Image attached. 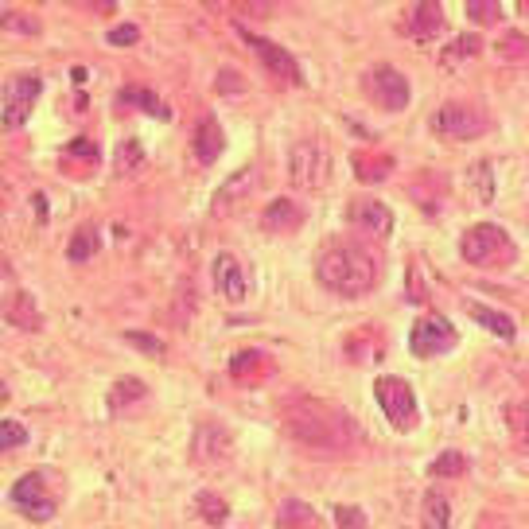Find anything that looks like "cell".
Here are the masks:
<instances>
[{"label": "cell", "mask_w": 529, "mask_h": 529, "mask_svg": "<svg viewBox=\"0 0 529 529\" xmlns=\"http://www.w3.org/2000/svg\"><path fill=\"white\" fill-rule=\"evenodd\" d=\"M354 168H358V179L378 183V179H386L393 172V160L389 156H366V152H358L354 156Z\"/></svg>", "instance_id": "603a6c76"}, {"label": "cell", "mask_w": 529, "mask_h": 529, "mask_svg": "<svg viewBox=\"0 0 529 529\" xmlns=\"http://www.w3.org/2000/svg\"><path fill=\"white\" fill-rule=\"evenodd\" d=\"M144 164V152H141V141H125L117 148V172L121 176H133V172H141Z\"/></svg>", "instance_id": "83f0119b"}, {"label": "cell", "mask_w": 529, "mask_h": 529, "mask_svg": "<svg viewBox=\"0 0 529 529\" xmlns=\"http://www.w3.org/2000/svg\"><path fill=\"white\" fill-rule=\"evenodd\" d=\"M82 12H94V16H113L117 12V0H67Z\"/></svg>", "instance_id": "e575fe53"}, {"label": "cell", "mask_w": 529, "mask_h": 529, "mask_svg": "<svg viewBox=\"0 0 529 529\" xmlns=\"http://www.w3.org/2000/svg\"><path fill=\"white\" fill-rule=\"evenodd\" d=\"M141 397H144V382H137V378H125V382H117V386H113V405L141 401Z\"/></svg>", "instance_id": "d6a6232c"}, {"label": "cell", "mask_w": 529, "mask_h": 529, "mask_svg": "<svg viewBox=\"0 0 529 529\" xmlns=\"http://www.w3.org/2000/svg\"><path fill=\"white\" fill-rule=\"evenodd\" d=\"M117 106H137V109H144L148 117H160V121H168L172 117V109L164 106L152 90H141V86H129V90H121L117 94Z\"/></svg>", "instance_id": "ffe728a7"}, {"label": "cell", "mask_w": 529, "mask_h": 529, "mask_svg": "<svg viewBox=\"0 0 529 529\" xmlns=\"http://www.w3.org/2000/svg\"><path fill=\"white\" fill-rule=\"evenodd\" d=\"M347 222L354 230H362V234H374V238H386L393 230V214L378 199H354L351 211H347Z\"/></svg>", "instance_id": "5bb4252c"}, {"label": "cell", "mask_w": 529, "mask_h": 529, "mask_svg": "<svg viewBox=\"0 0 529 529\" xmlns=\"http://www.w3.org/2000/svg\"><path fill=\"white\" fill-rule=\"evenodd\" d=\"M432 129H436V137H444V141H475V137H483V133L491 129V117L479 106L448 102V106L432 117Z\"/></svg>", "instance_id": "277c9868"}, {"label": "cell", "mask_w": 529, "mask_h": 529, "mask_svg": "<svg viewBox=\"0 0 529 529\" xmlns=\"http://www.w3.org/2000/svg\"><path fill=\"white\" fill-rule=\"evenodd\" d=\"M195 510H199V518H203L207 526H222V522H226V502L214 498V494H199Z\"/></svg>", "instance_id": "f546056e"}, {"label": "cell", "mask_w": 529, "mask_h": 529, "mask_svg": "<svg viewBox=\"0 0 529 529\" xmlns=\"http://www.w3.org/2000/svg\"><path fill=\"white\" fill-rule=\"evenodd\" d=\"M222 129H218V121L214 117H203L199 121V129H195V156H199V164H214L218 160V152H222Z\"/></svg>", "instance_id": "d6986e66"}, {"label": "cell", "mask_w": 529, "mask_h": 529, "mask_svg": "<svg viewBox=\"0 0 529 529\" xmlns=\"http://www.w3.org/2000/svg\"><path fill=\"white\" fill-rule=\"evenodd\" d=\"M4 401H8V389H4V382H0V405H4Z\"/></svg>", "instance_id": "b9f144b4"}, {"label": "cell", "mask_w": 529, "mask_h": 529, "mask_svg": "<svg viewBox=\"0 0 529 529\" xmlns=\"http://www.w3.org/2000/svg\"><path fill=\"white\" fill-rule=\"evenodd\" d=\"M284 428L292 440H300L312 452H343L358 444V428L347 413H339L327 401H292L284 409Z\"/></svg>", "instance_id": "6da1fadb"}, {"label": "cell", "mask_w": 529, "mask_h": 529, "mask_svg": "<svg viewBox=\"0 0 529 529\" xmlns=\"http://www.w3.org/2000/svg\"><path fill=\"white\" fill-rule=\"evenodd\" d=\"M261 226H265L269 234H292V230L304 226V211H300V203H292V199H277V203H269V211L261 214Z\"/></svg>", "instance_id": "ac0fdd59"}, {"label": "cell", "mask_w": 529, "mask_h": 529, "mask_svg": "<svg viewBox=\"0 0 529 529\" xmlns=\"http://www.w3.org/2000/svg\"><path fill=\"white\" fill-rule=\"evenodd\" d=\"M67 152L71 156H82V160H98V144L90 141V137H78V141L67 144Z\"/></svg>", "instance_id": "ab89813d"}, {"label": "cell", "mask_w": 529, "mask_h": 529, "mask_svg": "<svg viewBox=\"0 0 529 529\" xmlns=\"http://www.w3.org/2000/svg\"><path fill=\"white\" fill-rule=\"evenodd\" d=\"M459 253H463L467 265H479V269H506V265H514V257H518L510 234H506L502 226H491V222L471 226V230L463 234V242H459Z\"/></svg>", "instance_id": "3957f363"}, {"label": "cell", "mask_w": 529, "mask_h": 529, "mask_svg": "<svg viewBox=\"0 0 529 529\" xmlns=\"http://www.w3.org/2000/svg\"><path fill=\"white\" fill-rule=\"evenodd\" d=\"M125 339H129V343H133V347H141V351L156 354V358H160V354H164V343H160V339H152V335H141V331H129V335H125Z\"/></svg>", "instance_id": "74e56055"}, {"label": "cell", "mask_w": 529, "mask_h": 529, "mask_svg": "<svg viewBox=\"0 0 529 529\" xmlns=\"http://www.w3.org/2000/svg\"><path fill=\"white\" fill-rule=\"evenodd\" d=\"M467 312H471L475 323H483L491 335H498V339H514V319L510 316H502V312H494V308H483V304H467Z\"/></svg>", "instance_id": "44dd1931"}, {"label": "cell", "mask_w": 529, "mask_h": 529, "mask_svg": "<svg viewBox=\"0 0 529 529\" xmlns=\"http://www.w3.org/2000/svg\"><path fill=\"white\" fill-rule=\"evenodd\" d=\"M374 397H378V405L386 409L389 424H393L397 432L417 428V393H413L409 382H401V378H378V382H374Z\"/></svg>", "instance_id": "8992f818"}, {"label": "cell", "mask_w": 529, "mask_h": 529, "mask_svg": "<svg viewBox=\"0 0 529 529\" xmlns=\"http://www.w3.org/2000/svg\"><path fill=\"white\" fill-rule=\"evenodd\" d=\"M316 277L323 288H331L347 300H358V296L374 292V284L382 281V261L358 246H335L316 261Z\"/></svg>", "instance_id": "7a4b0ae2"}, {"label": "cell", "mask_w": 529, "mask_h": 529, "mask_svg": "<svg viewBox=\"0 0 529 529\" xmlns=\"http://www.w3.org/2000/svg\"><path fill=\"white\" fill-rule=\"evenodd\" d=\"M238 32H242V39L257 51V59L265 63V71L273 74L277 82H284V86H300V82H304V78H300V67H296V59H292L284 47H277L273 39H265V36H253L249 28H238Z\"/></svg>", "instance_id": "30bf717a"}, {"label": "cell", "mask_w": 529, "mask_h": 529, "mask_svg": "<svg viewBox=\"0 0 529 529\" xmlns=\"http://www.w3.org/2000/svg\"><path fill=\"white\" fill-rule=\"evenodd\" d=\"M463 8H467V16L479 24V28H487L498 20V0H463Z\"/></svg>", "instance_id": "1f68e13d"}, {"label": "cell", "mask_w": 529, "mask_h": 529, "mask_svg": "<svg viewBox=\"0 0 529 529\" xmlns=\"http://www.w3.org/2000/svg\"><path fill=\"white\" fill-rule=\"evenodd\" d=\"M195 463H203V467H222V463H230V452H234V440H230V432L226 428H218V424H203L199 432H195Z\"/></svg>", "instance_id": "4fadbf2b"}, {"label": "cell", "mask_w": 529, "mask_h": 529, "mask_svg": "<svg viewBox=\"0 0 529 529\" xmlns=\"http://www.w3.org/2000/svg\"><path fill=\"white\" fill-rule=\"evenodd\" d=\"M230 4H234L238 12H246V16H269L277 0H230Z\"/></svg>", "instance_id": "8d00e7d4"}, {"label": "cell", "mask_w": 529, "mask_h": 529, "mask_svg": "<svg viewBox=\"0 0 529 529\" xmlns=\"http://www.w3.org/2000/svg\"><path fill=\"white\" fill-rule=\"evenodd\" d=\"M106 39L113 43V47H125V43H137V39H141V32H137L133 24H121V28H113Z\"/></svg>", "instance_id": "f35d334b"}, {"label": "cell", "mask_w": 529, "mask_h": 529, "mask_svg": "<svg viewBox=\"0 0 529 529\" xmlns=\"http://www.w3.org/2000/svg\"><path fill=\"white\" fill-rule=\"evenodd\" d=\"M498 59H506V63H522V59H529V39L518 36V32H506V36L498 39Z\"/></svg>", "instance_id": "484cf974"}, {"label": "cell", "mask_w": 529, "mask_h": 529, "mask_svg": "<svg viewBox=\"0 0 529 529\" xmlns=\"http://www.w3.org/2000/svg\"><path fill=\"white\" fill-rule=\"evenodd\" d=\"M214 288H218V296L226 304H246L249 300V277L234 253H218L214 257Z\"/></svg>", "instance_id": "8fae6325"}, {"label": "cell", "mask_w": 529, "mask_h": 529, "mask_svg": "<svg viewBox=\"0 0 529 529\" xmlns=\"http://www.w3.org/2000/svg\"><path fill=\"white\" fill-rule=\"evenodd\" d=\"M39 90H43L39 74H12V78L4 82V106H0L4 129H20V125L32 117V106H36Z\"/></svg>", "instance_id": "52a82bcc"}, {"label": "cell", "mask_w": 529, "mask_h": 529, "mask_svg": "<svg viewBox=\"0 0 529 529\" xmlns=\"http://www.w3.org/2000/svg\"><path fill=\"white\" fill-rule=\"evenodd\" d=\"M506 417H510V428H514L522 440H529V405H526V401L510 405V409H506Z\"/></svg>", "instance_id": "836d02e7"}, {"label": "cell", "mask_w": 529, "mask_h": 529, "mask_svg": "<svg viewBox=\"0 0 529 529\" xmlns=\"http://www.w3.org/2000/svg\"><path fill=\"white\" fill-rule=\"evenodd\" d=\"M448 522H452V514H448V498L436 494V491H428L424 494V526L444 529Z\"/></svg>", "instance_id": "cb8c5ba5"}, {"label": "cell", "mask_w": 529, "mask_h": 529, "mask_svg": "<svg viewBox=\"0 0 529 529\" xmlns=\"http://www.w3.org/2000/svg\"><path fill=\"white\" fill-rule=\"evenodd\" d=\"M98 246H102V242H98V230H94V226H82V230L74 234V242L67 246V261H71V265H82V261H90V257L98 253Z\"/></svg>", "instance_id": "7402d4cb"}, {"label": "cell", "mask_w": 529, "mask_h": 529, "mask_svg": "<svg viewBox=\"0 0 529 529\" xmlns=\"http://www.w3.org/2000/svg\"><path fill=\"white\" fill-rule=\"evenodd\" d=\"M463 471H467V459H463V452H444V456L428 467V475H432V479H448V475H463Z\"/></svg>", "instance_id": "f1b7e54d"}, {"label": "cell", "mask_w": 529, "mask_h": 529, "mask_svg": "<svg viewBox=\"0 0 529 529\" xmlns=\"http://www.w3.org/2000/svg\"><path fill=\"white\" fill-rule=\"evenodd\" d=\"M28 444V428L20 421H0V452H12V448H24Z\"/></svg>", "instance_id": "4dcf8cb0"}, {"label": "cell", "mask_w": 529, "mask_h": 529, "mask_svg": "<svg viewBox=\"0 0 529 529\" xmlns=\"http://www.w3.org/2000/svg\"><path fill=\"white\" fill-rule=\"evenodd\" d=\"M12 502H16L28 518H36V522H51V518H55V498L43 491V479H39V475H24V479L12 487Z\"/></svg>", "instance_id": "7c38bea8"}, {"label": "cell", "mask_w": 529, "mask_h": 529, "mask_svg": "<svg viewBox=\"0 0 529 529\" xmlns=\"http://www.w3.org/2000/svg\"><path fill=\"white\" fill-rule=\"evenodd\" d=\"M0 32H16V36H39V20H36V16H24V12H0Z\"/></svg>", "instance_id": "4316f807"}, {"label": "cell", "mask_w": 529, "mask_h": 529, "mask_svg": "<svg viewBox=\"0 0 529 529\" xmlns=\"http://www.w3.org/2000/svg\"><path fill=\"white\" fill-rule=\"evenodd\" d=\"M362 90H366V98L374 106L389 109V113L409 106V78L401 71H393V67H374V71L362 78Z\"/></svg>", "instance_id": "ba28073f"}, {"label": "cell", "mask_w": 529, "mask_h": 529, "mask_svg": "<svg viewBox=\"0 0 529 529\" xmlns=\"http://www.w3.org/2000/svg\"><path fill=\"white\" fill-rule=\"evenodd\" d=\"M452 347H456V327L444 316H424L409 331V351L417 358H436V354H448Z\"/></svg>", "instance_id": "9c48e42d"}, {"label": "cell", "mask_w": 529, "mask_h": 529, "mask_svg": "<svg viewBox=\"0 0 529 529\" xmlns=\"http://www.w3.org/2000/svg\"><path fill=\"white\" fill-rule=\"evenodd\" d=\"M327 172H331V156L319 141H296L292 152H288V179L300 187V191H312V187H323L327 183Z\"/></svg>", "instance_id": "5b68a950"}, {"label": "cell", "mask_w": 529, "mask_h": 529, "mask_svg": "<svg viewBox=\"0 0 529 529\" xmlns=\"http://www.w3.org/2000/svg\"><path fill=\"white\" fill-rule=\"evenodd\" d=\"M335 526H354V529H362V526H366V514H362L358 506H339V510H335Z\"/></svg>", "instance_id": "d590c367"}, {"label": "cell", "mask_w": 529, "mask_h": 529, "mask_svg": "<svg viewBox=\"0 0 529 529\" xmlns=\"http://www.w3.org/2000/svg\"><path fill=\"white\" fill-rule=\"evenodd\" d=\"M0 312L4 319L16 327V331H39L43 327V316H39V304L32 300V292H8L4 296V304H0Z\"/></svg>", "instance_id": "9a60e30c"}, {"label": "cell", "mask_w": 529, "mask_h": 529, "mask_svg": "<svg viewBox=\"0 0 529 529\" xmlns=\"http://www.w3.org/2000/svg\"><path fill=\"white\" fill-rule=\"evenodd\" d=\"M475 51H479V39L463 36V39H456V43H452V55H448V59H459V55H475Z\"/></svg>", "instance_id": "60d3db41"}, {"label": "cell", "mask_w": 529, "mask_h": 529, "mask_svg": "<svg viewBox=\"0 0 529 529\" xmlns=\"http://www.w3.org/2000/svg\"><path fill=\"white\" fill-rule=\"evenodd\" d=\"M257 187V172L253 168H242V172H234V176L226 179L218 191H214V214H230L242 199H246L249 191Z\"/></svg>", "instance_id": "2e32d148"}, {"label": "cell", "mask_w": 529, "mask_h": 529, "mask_svg": "<svg viewBox=\"0 0 529 529\" xmlns=\"http://www.w3.org/2000/svg\"><path fill=\"white\" fill-rule=\"evenodd\" d=\"M440 32H444V8L436 0H417L413 20H409V36L417 43H432Z\"/></svg>", "instance_id": "e0dca14e"}, {"label": "cell", "mask_w": 529, "mask_h": 529, "mask_svg": "<svg viewBox=\"0 0 529 529\" xmlns=\"http://www.w3.org/2000/svg\"><path fill=\"white\" fill-rule=\"evenodd\" d=\"M277 526H316V510L304 502H284L277 510Z\"/></svg>", "instance_id": "d4e9b609"}]
</instances>
